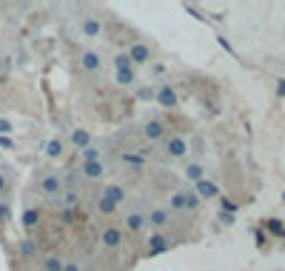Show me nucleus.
<instances>
[{"label": "nucleus", "instance_id": "1", "mask_svg": "<svg viewBox=\"0 0 285 271\" xmlns=\"http://www.w3.org/2000/svg\"><path fill=\"white\" fill-rule=\"evenodd\" d=\"M171 211H197L200 208V197L194 191H174L171 200H168Z\"/></svg>", "mask_w": 285, "mask_h": 271}, {"label": "nucleus", "instance_id": "2", "mask_svg": "<svg viewBox=\"0 0 285 271\" xmlns=\"http://www.w3.org/2000/svg\"><path fill=\"white\" fill-rule=\"evenodd\" d=\"M100 243L106 246V248H120V243H123V231L114 228V226H109V228H103Z\"/></svg>", "mask_w": 285, "mask_h": 271}, {"label": "nucleus", "instance_id": "3", "mask_svg": "<svg viewBox=\"0 0 285 271\" xmlns=\"http://www.w3.org/2000/svg\"><path fill=\"white\" fill-rule=\"evenodd\" d=\"M129 54V60H132V66H143V63H149V57H151V51H149V46H143V43H134L132 49L126 51Z\"/></svg>", "mask_w": 285, "mask_h": 271}, {"label": "nucleus", "instance_id": "4", "mask_svg": "<svg viewBox=\"0 0 285 271\" xmlns=\"http://www.w3.org/2000/svg\"><path fill=\"white\" fill-rule=\"evenodd\" d=\"M166 152L171 157H185L188 154V143H185V137H168L166 140Z\"/></svg>", "mask_w": 285, "mask_h": 271}, {"label": "nucleus", "instance_id": "5", "mask_svg": "<svg viewBox=\"0 0 285 271\" xmlns=\"http://www.w3.org/2000/svg\"><path fill=\"white\" fill-rule=\"evenodd\" d=\"M60 188H63V183H60V177H57V174H46V177L40 180V191H43V194H49V197L60 194Z\"/></svg>", "mask_w": 285, "mask_h": 271}, {"label": "nucleus", "instance_id": "6", "mask_svg": "<svg viewBox=\"0 0 285 271\" xmlns=\"http://www.w3.org/2000/svg\"><path fill=\"white\" fill-rule=\"evenodd\" d=\"M143 135H146V140H160V137L166 135L163 120H149V123L143 126Z\"/></svg>", "mask_w": 285, "mask_h": 271}, {"label": "nucleus", "instance_id": "7", "mask_svg": "<svg viewBox=\"0 0 285 271\" xmlns=\"http://www.w3.org/2000/svg\"><path fill=\"white\" fill-rule=\"evenodd\" d=\"M100 197H106V200H111L114 205H120L123 200H126V188L117 186V183H111V186H106V188H103V194H100Z\"/></svg>", "mask_w": 285, "mask_h": 271}, {"label": "nucleus", "instance_id": "8", "mask_svg": "<svg viewBox=\"0 0 285 271\" xmlns=\"http://www.w3.org/2000/svg\"><path fill=\"white\" fill-rule=\"evenodd\" d=\"M157 103L166 106V109H174V106H177V91H174L171 86H163V89L157 91Z\"/></svg>", "mask_w": 285, "mask_h": 271}, {"label": "nucleus", "instance_id": "9", "mask_svg": "<svg viewBox=\"0 0 285 271\" xmlns=\"http://www.w3.org/2000/svg\"><path fill=\"white\" fill-rule=\"evenodd\" d=\"M80 29H83L86 37H100V32H103V26H100V20H97V17H86Z\"/></svg>", "mask_w": 285, "mask_h": 271}, {"label": "nucleus", "instance_id": "10", "mask_svg": "<svg viewBox=\"0 0 285 271\" xmlns=\"http://www.w3.org/2000/svg\"><path fill=\"white\" fill-rule=\"evenodd\" d=\"M37 223H40V211H37V208H26V211H23V217H20V226H23L26 231H32Z\"/></svg>", "mask_w": 285, "mask_h": 271}, {"label": "nucleus", "instance_id": "11", "mask_svg": "<svg viewBox=\"0 0 285 271\" xmlns=\"http://www.w3.org/2000/svg\"><path fill=\"white\" fill-rule=\"evenodd\" d=\"M197 197H219V188L211 183V180H200L197 183V191H194Z\"/></svg>", "mask_w": 285, "mask_h": 271}, {"label": "nucleus", "instance_id": "12", "mask_svg": "<svg viewBox=\"0 0 285 271\" xmlns=\"http://www.w3.org/2000/svg\"><path fill=\"white\" fill-rule=\"evenodd\" d=\"M168 248V237H163V234H154V237L149 240V254L157 257L160 251H166Z\"/></svg>", "mask_w": 285, "mask_h": 271}, {"label": "nucleus", "instance_id": "13", "mask_svg": "<svg viewBox=\"0 0 285 271\" xmlns=\"http://www.w3.org/2000/svg\"><path fill=\"white\" fill-rule=\"evenodd\" d=\"M71 146H77V149H88L91 146V137L86 129H77V132H71Z\"/></svg>", "mask_w": 285, "mask_h": 271}, {"label": "nucleus", "instance_id": "14", "mask_svg": "<svg viewBox=\"0 0 285 271\" xmlns=\"http://www.w3.org/2000/svg\"><path fill=\"white\" fill-rule=\"evenodd\" d=\"M146 223H149V217H146V214H140V211H132V214L126 217V226H129L132 231H140Z\"/></svg>", "mask_w": 285, "mask_h": 271}, {"label": "nucleus", "instance_id": "15", "mask_svg": "<svg viewBox=\"0 0 285 271\" xmlns=\"http://www.w3.org/2000/svg\"><path fill=\"white\" fill-rule=\"evenodd\" d=\"M83 177H88V180H100L103 177V163L97 160V163H83Z\"/></svg>", "mask_w": 285, "mask_h": 271}, {"label": "nucleus", "instance_id": "16", "mask_svg": "<svg viewBox=\"0 0 285 271\" xmlns=\"http://www.w3.org/2000/svg\"><path fill=\"white\" fill-rule=\"evenodd\" d=\"M117 71V83L120 86H132L134 83V68L132 66H120V68H114Z\"/></svg>", "mask_w": 285, "mask_h": 271}, {"label": "nucleus", "instance_id": "17", "mask_svg": "<svg viewBox=\"0 0 285 271\" xmlns=\"http://www.w3.org/2000/svg\"><path fill=\"white\" fill-rule=\"evenodd\" d=\"M83 68L86 71H97V68H100V54H97V51H86L83 54Z\"/></svg>", "mask_w": 285, "mask_h": 271}, {"label": "nucleus", "instance_id": "18", "mask_svg": "<svg viewBox=\"0 0 285 271\" xmlns=\"http://www.w3.org/2000/svg\"><path fill=\"white\" fill-rule=\"evenodd\" d=\"M149 223H151V226H154V228H160V226H166V223H168V211H166V208H154V211H151V214H149Z\"/></svg>", "mask_w": 285, "mask_h": 271}, {"label": "nucleus", "instance_id": "19", "mask_svg": "<svg viewBox=\"0 0 285 271\" xmlns=\"http://www.w3.org/2000/svg\"><path fill=\"white\" fill-rule=\"evenodd\" d=\"M43 271H63V260L54 257V254H49L46 257V263H43Z\"/></svg>", "mask_w": 285, "mask_h": 271}, {"label": "nucleus", "instance_id": "20", "mask_svg": "<svg viewBox=\"0 0 285 271\" xmlns=\"http://www.w3.org/2000/svg\"><path fill=\"white\" fill-rule=\"evenodd\" d=\"M185 177H188V180H194V183H200V180H202V166H197V163L185 166Z\"/></svg>", "mask_w": 285, "mask_h": 271}, {"label": "nucleus", "instance_id": "21", "mask_svg": "<svg viewBox=\"0 0 285 271\" xmlns=\"http://www.w3.org/2000/svg\"><path fill=\"white\" fill-rule=\"evenodd\" d=\"M34 251H37V243H34V240H23V243H20V254L26 257V260L34 257Z\"/></svg>", "mask_w": 285, "mask_h": 271}, {"label": "nucleus", "instance_id": "22", "mask_svg": "<svg viewBox=\"0 0 285 271\" xmlns=\"http://www.w3.org/2000/svg\"><path fill=\"white\" fill-rule=\"evenodd\" d=\"M46 154H49V157H60V154H63V143H60V140H49V143H46Z\"/></svg>", "mask_w": 285, "mask_h": 271}, {"label": "nucleus", "instance_id": "23", "mask_svg": "<svg viewBox=\"0 0 285 271\" xmlns=\"http://www.w3.org/2000/svg\"><path fill=\"white\" fill-rule=\"evenodd\" d=\"M97 211H100V214H114L117 205L111 203V200H106V197H100V200H97Z\"/></svg>", "mask_w": 285, "mask_h": 271}, {"label": "nucleus", "instance_id": "24", "mask_svg": "<svg viewBox=\"0 0 285 271\" xmlns=\"http://www.w3.org/2000/svg\"><path fill=\"white\" fill-rule=\"evenodd\" d=\"M77 200H80V194H77L74 188H71V191H66V194H63V208H74V205H77Z\"/></svg>", "mask_w": 285, "mask_h": 271}, {"label": "nucleus", "instance_id": "25", "mask_svg": "<svg viewBox=\"0 0 285 271\" xmlns=\"http://www.w3.org/2000/svg\"><path fill=\"white\" fill-rule=\"evenodd\" d=\"M97 160H100V152H97L94 146L83 149V163H97Z\"/></svg>", "mask_w": 285, "mask_h": 271}, {"label": "nucleus", "instance_id": "26", "mask_svg": "<svg viewBox=\"0 0 285 271\" xmlns=\"http://www.w3.org/2000/svg\"><path fill=\"white\" fill-rule=\"evenodd\" d=\"M123 160H126V163H132V166H143V163H146V157H143V154H123Z\"/></svg>", "mask_w": 285, "mask_h": 271}, {"label": "nucleus", "instance_id": "27", "mask_svg": "<svg viewBox=\"0 0 285 271\" xmlns=\"http://www.w3.org/2000/svg\"><path fill=\"white\" fill-rule=\"evenodd\" d=\"M265 226H268V231H274V234H280V237H285V226H283L280 220H268Z\"/></svg>", "mask_w": 285, "mask_h": 271}, {"label": "nucleus", "instance_id": "28", "mask_svg": "<svg viewBox=\"0 0 285 271\" xmlns=\"http://www.w3.org/2000/svg\"><path fill=\"white\" fill-rule=\"evenodd\" d=\"M60 220L66 223V226L68 223H74V208H63V211H60Z\"/></svg>", "mask_w": 285, "mask_h": 271}, {"label": "nucleus", "instance_id": "29", "mask_svg": "<svg viewBox=\"0 0 285 271\" xmlns=\"http://www.w3.org/2000/svg\"><path fill=\"white\" fill-rule=\"evenodd\" d=\"M120 66H132L129 54H117V57H114V68H120Z\"/></svg>", "mask_w": 285, "mask_h": 271}, {"label": "nucleus", "instance_id": "30", "mask_svg": "<svg viewBox=\"0 0 285 271\" xmlns=\"http://www.w3.org/2000/svg\"><path fill=\"white\" fill-rule=\"evenodd\" d=\"M0 220H12V208H9V203H0Z\"/></svg>", "mask_w": 285, "mask_h": 271}, {"label": "nucleus", "instance_id": "31", "mask_svg": "<svg viewBox=\"0 0 285 271\" xmlns=\"http://www.w3.org/2000/svg\"><path fill=\"white\" fill-rule=\"evenodd\" d=\"M9 132H12V123L9 120H0V137H6Z\"/></svg>", "mask_w": 285, "mask_h": 271}, {"label": "nucleus", "instance_id": "32", "mask_svg": "<svg viewBox=\"0 0 285 271\" xmlns=\"http://www.w3.org/2000/svg\"><path fill=\"white\" fill-rule=\"evenodd\" d=\"M6 188H9V180H6V174H3V171H0V194H3V191H6Z\"/></svg>", "mask_w": 285, "mask_h": 271}, {"label": "nucleus", "instance_id": "33", "mask_svg": "<svg viewBox=\"0 0 285 271\" xmlns=\"http://www.w3.org/2000/svg\"><path fill=\"white\" fill-rule=\"evenodd\" d=\"M63 271H80V266L77 263H63Z\"/></svg>", "mask_w": 285, "mask_h": 271}, {"label": "nucleus", "instance_id": "34", "mask_svg": "<svg viewBox=\"0 0 285 271\" xmlns=\"http://www.w3.org/2000/svg\"><path fill=\"white\" fill-rule=\"evenodd\" d=\"M219 46H222V49H225V51H234V49H231V43H228L225 37H219Z\"/></svg>", "mask_w": 285, "mask_h": 271}, {"label": "nucleus", "instance_id": "35", "mask_svg": "<svg viewBox=\"0 0 285 271\" xmlns=\"http://www.w3.org/2000/svg\"><path fill=\"white\" fill-rule=\"evenodd\" d=\"M140 97H143V100H149V97H154V91H151V89H143V91H140Z\"/></svg>", "mask_w": 285, "mask_h": 271}, {"label": "nucleus", "instance_id": "36", "mask_svg": "<svg viewBox=\"0 0 285 271\" xmlns=\"http://www.w3.org/2000/svg\"><path fill=\"white\" fill-rule=\"evenodd\" d=\"M0 146H3V149H12V140H9V137H0Z\"/></svg>", "mask_w": 285, "mask_h": 271}, {"label": "nucleus", "instance_id": "37", "mask_svg": "<svg viewBox=\"0 0 285 271\" xmlns=\"http://www.w3.org/2000/svg\"><path fill=\"white\" fill-rule=\"evenodd\" d=\"M277 94H280V97H285V80H280V86H277Z\"/></svg>", "mask_w": 285, "mask_h": 271}]
</instances>
